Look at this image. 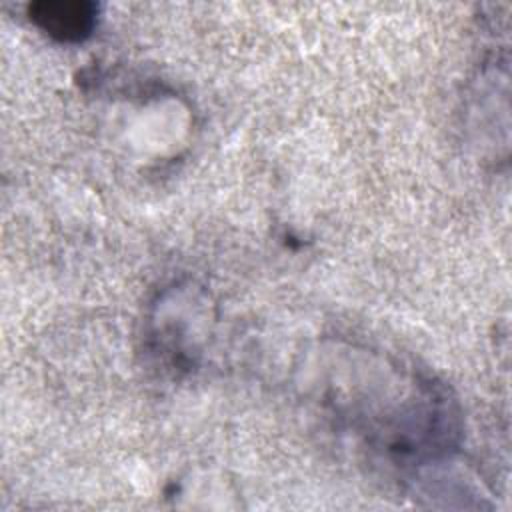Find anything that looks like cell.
Returning <instances> with one entry per match:
<instances>
[{"mask_svg":"<svg viewBox=\"0 0 512 512\" xmlns=\"http://www.w3.org/2000/svg\"><path fill=\"white\" fill-rule=\"evenodd\" d=\"M362 364L330 384L326 404L336 418L394 466H426L448 456L460 434L448 390L392 358L368 356V366Z\"/></svg>","mask_w":512,"mask_h":512,"instance_id":"6da1fadb","label":"cell"},{"mask_svg":"<svg viewBox=\"0 0 512 512\" xmlns=\"http://www.w3.org/2000/svg\"><path fill=\"white\" fill-rule=\"evenodd\" d=\"M96 6L78 0H44L28 6L30 20L58 42H82L96 26Z\"/></svg>","mask_w":512,"mask_h":512,"instance_id":"7a4b0ae2","label":"cell"}]
</instances>
